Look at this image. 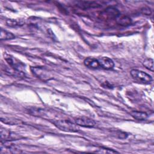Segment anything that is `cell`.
Segmentation results:
<instances>
[{
    "instance_id": "1",
    "label": "cell",
    "mask_w": 154,
    "mask_h": 154,
    "mask_svg": "<svg viewBox=\"0 0 154 154\" xmlns=\"http://www.w3.org/2000/svg\"><path fill=\"white\" fill-rule=\"evenodd\" d=\"M52 123L60 130L67 132H76L79 131L78 125L68 120H55Z\"/></svg>"
},
{
    "instance_id": "2",
    "label": "cell",
    "mask_w": 154,
    "mask_h": 154,
    "mask_svg": "<svg viewBox=\"0 0 154 154\" xmlns=\"http://www.w3.org/2000/svg\"><path fill=\"white\" fill-rule=\"evenodd\" d=\"M130 74L135 81L141 84H149L153 80L151 75L138 69L131 70Z\"/></svg>"
},
{
    "instance_id": "3",
    "label": "cell",
    "mask_w": 154,
    "mask_h": 154,
    "mask_svg": "<svg viewBox=\"0 0 154 154\" xmlns=\"http://www.w3.org/2000/svg\"><path fill=\"white\" fill-rule=\"evenodd\" d=\"M4 58L7 62L8 66H10L11 68L17 72L24 73L22 71V69L25 68V66L22 62L19 61L16 58L7 54H4Z\"/></svg>"
},
{
    "instance_id": "4",
    "label": "cell",
    "mask_w": 154,
    "mask_h": 154,
    "mask_svg": "<svg viewBox=\"0 0 154 154\" xmlns=\"http://www.w3.org/2000/svg\"><path fill=\"white\" fill-rule=\"evenodd\" d=\"M119 11L113 7H108L101 11L99 16L103 19H116L120 14Z\"/></svg>"
},
{
    "instance_id": "5",
    "label": "cell",
    "mask_w": 154,
    "mask_h": 154,
    "mask_svg": "<svg viewBox=\"0 0 154 154\" xmlns=\"http://www.w3.org/2000/svg\"><path fill=\"white\" fill-rule=\"evenodd\" d=\"M0 138L1 143H5L7 141L16 140L18 138L17 135L15 133L11 132L9 129L1 128L0 131Z\"/></svg>"
},
{
    "instance_id": "6",
    "label": "cell",
    "mask_w": 154,
    "mask_h": 154,
    "mask_svg": "<svg viewBox=\"0 0 154 154\" xmlns=\"http://www.w3.org/2000/svg\"><path fill=\"white\" fill-rule=\"evenodd\" d=\"M75 123L77 125L84 128H93L96 125V122L94 120L85 117L75 119Z\"/></svg>"
},
{
    "instance_id": "7",
    "label": "cell",
    "mask_w": 154,
    "mask_h": 154,
    "mask_svg": "<svg viewBox=\"0 0 154 154\" xmlns=\"http://www.w3.org/2000/svg\"><path fill=\"white\" fill-rule=\"evenodd\" d=\"M101 69L105 70L112 69L114 66V61L107 57H102L97 58Z\"/></svg>"
},
{
    "instance_id": "8",
    "label": "cell",
    "mask_w": 154,
    "mask_h": 154,
    "mask_svg": "<svg viewBox=\"0 0 154 154\" xmlns=\"http://www.w3.org/2000/svg\"><path fill=\"white\" fill-rule=\"evenodd\" d=\"M84 64L88 68L92 69H101L98 59L95 58H86L84 60Z\"/></svg>"
},
{
    "instance_id": "9",
    "label": "cell",
    "mask_w": 154,
    "mask_h": 154,
    "mask_svg": "<svg viewBox=\"0 0 154 154\" xmlns=\"http://www.w3.org/2000/svg\"><path fill=\"white\" fill-rule=\"evenodd\" d=\"M115 20L117 24L123 26H127L132 23V20L129 17L125 15H121L120 14Z\"/></svg>"
},
{
    "instance_id": "10",
    "label": "cell",
    "mask_w": 154,
    "mask_h": 154,
    "mask_svg": "<svg viewBox=\"0 0 154 154\" xmlns=\"http://www.w3.org/2000/svg\"><path fill=\"white\" fill-rule=\"evenodd\" d=\"M79 8L82 9H87L90 8H98L102 5L97 2L95 1H81L77 5Z\"/></svg>"
},
{
    "instance_id": "11",
    "label": "cell",
    "mask_w": 154,
    "mask_h": 154,
    "mask_svg": "<svg viewBox=\"0 0 154 154\" xmlns=\"http://www.w3.org/2000/svg\"><path fill=\"white\" fill-rule=\"evenodd\" d=\"M25 23L23 19H9L6 21L7 26L10 27H17L22 26Z\"/></svg>"
},
{
    "instance_id": "12",
    "label": "cell",
    "mask_w": 154,
    "mask_h": 154,
    "mask_svg": "<svg viewBox=\"0 0 154 154\" xmlns=\"http://www.w3.org/2000/svg\"><path fill=\"white\" fill-rule=\"evenodd\" d=\"M130 114L133 118H134L136 120H146L148 117V115L147 114L146 112H141V111H133L131 112Z\"/></svg>"
},
{
    "instance_id": "13",
    "label": "cell",
    "mask_w": 154,
    "mask_h": 154,
    "mask_svg": "<svg viewBox=\"0 0 154 154\" xmlns=\"http://www.w3.org/2000/svg\"><path fill=\"white\" fill-rule=\"evenodd\" d=\"M15 38V35L11 32L7 31L2 28L1 29L0 31V39L1 40H11Z\"/></svg>"
},
{
    "instance_id": "14",
    "label": "cell",
    "mask_w": 154,
    "mask_h": 154,
    "mask_svg": "<svg viewBox=\"0 0 154 154\" xmlns=\"http://www.w3.org/2000/svg\"><path fill=\"white\" fill-rule=\"evenodd\" d=\"M143 66L147 69L148 70L153 72L154 67H153V60L152 58H146L143 62Z\"/></svg>"
},
{
    "instance_id": "15",
    "label": "cell",
    "mask_w": 154,
    "mask_h": 154,
    "mask_svg": "<svg viewBox=\"0 0 154 154\" xmlns=\"http://www.w3.org/2000/svg\"><path fill=\"white\" fill-rule=\"evenodd\" d=\"M1 122L4 123H6V124H9V125H16L19 122L16 120L15 119H11V118H7V117H1Z\"/></svg>"
},
{
    "instance_id": "16",
    "label": "cell",
    "mask_w": 154,
    "mask_h": 154,
    "mask_svg": "<svg viewBox=\"0 0 154 154\" xmlns=\"http://www.w3.org/2000/svg\"><path fill=\"white\" fill-rule=\"evenodd\" d=\"M99 150L96 151V152H99V153H117V151L114 150L112 149H106L104 147H100Z\"/></svg>"
},
{
    "instance_id": "17",
    "label": "cell",
    "mask_w": 154,
    "mask_h": 154,
    "mask_svg": "<svg viewBox=\"0 0 154 154\" xmlns=\"http://www.w3.org/2000/svg\"><path fill=\"white\" fill-rule=\"evenodd\" d=\"M141 12L144 14V15H147V16H150L152 14V10L151 9L148 7H143L141 9Z\"/></svg>"
}]
</instances>
